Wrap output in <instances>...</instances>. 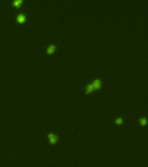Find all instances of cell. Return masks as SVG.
Instances as JSON below:
<instances>
[{"instance_id": "6da1fadb", "label": "cell", "mask_w": 148, "mask_h": 167, "mask_svg": "<svg viewBox=\"0 0 148 167\" xmlns=\"http://www.w3.org/2000/svg\"><path fill=\"white\" fill-rule=\"evenodd\" d=\"M47 137H48L49 142H50L51 145H55V144L57 143L58 139V136L56 134H54V133H49Z\"/></svg>"}, {"instance_id": "7a4b0ae2", "label": "cell", "mask_w": 148, "mask_h": 167, "mask_svg": "<svg viewBox=\"0 0 148 167\" xmlns=\"http://www.w3.org/2000/svg\"><path fill=\"white\" fill-rule=\"evenodd\" d=\"M92 86H93V88H94V90H99L102 86V82H101L100 79L97 78V79H95V80L92 82Z\"/></svg>"}, {"instance_id": "3957f363", "label": "cell", "mask_w": 148, "mask_h": 167, "mask_svg": "<svg viewBox=\"0 0 148 167\" xmlns=\"http://www.w3.org/2000/svg\"><path fill=\"white\" fill-rule=\"evenodd\" d=\"M25 20H26V18H25V16H24V14L20 13L19 15H18V17H17V21L18 22L19 24H23V23H24Z\"/></svg>"}, {"instance_id": "277c9868", "label": "cell", "mask_w": 148, "mask_h": 167, "mask_svg": "<svg viewBox=\"0 0 148 167\" xmlns=\"http://www.w3.org/2000/svg\"><path fill=\"white\" fill-rule=\"evenodd\" d=\"M55 51H56V45L55 44H51L50 46H48L46 52H47V54H52Z\"/></svg>"}, {"instance_id": "5b68a950", "label": "cell", "mask_w": 148, "mask_h": 167, "mask_svg": "<svg viewBox=\"0 0 148 167\" xmlns=\"http://www.w3.org/2000/svg\"><path fill=\"white\" fill-rule=\"evenodd\" d=\"M93 91H94V88H93V86H92V84H89L86 85V88H85V93L86 94L91 93V92H92Z\"/></svg>"}, {"instance_id": "8992f818", "label": "cell", "mask_w": 148, "mask_h": 167, "mask_svg": "<svg viewBox=\"0 0 148 167\" xmlns=\"http://www.w3.org/2000/svg\"><path fill=\"white\" fill-rule=\"evenodd\" d=\"M139 124H141L142 126L146 125V124H147V119H146L145 117H142V118H140L139 119Z\"/></svg>"}, {"instance_id": "52a82bcc", "label": "cell", "mask_w": 148, "mask_h": 167, "mask_svg": "<svg viewBox=\"0 0 148 167\" xmlns=\"http://www.w3.org/2000/svg\"><path fill=\"white\" fill-rule=\"evenodd\" d=\"M23 4V0H15L12 3V5L17 7V8H19L20 4Z\"/></svg>"}, {"instance_id": "ba28073f", "label": "cell", "mask_w": 148, "mask_h": 167, "mask_svg": "<svg viewBox=\"0 0 148 167\" xmlns=\"http://www.w3.org/2000/svg\"><path fill=\"white\" fill-rule=\"evenodd\" d=\"M123 122H124L123 119H122L121 117H118V118H117V119H116L115 124H123Z\"/></svg>"}]
</instances>
